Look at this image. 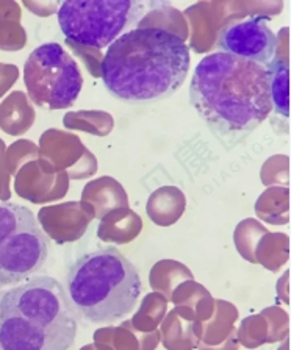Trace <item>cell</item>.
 Masks as SVG:
<instances>
[{
  "label": "cell",
  "mask_w": 291,
  "mask_h": 350,
  "mask_svg": "<svg viewBox=\"0 0 291 350\" xmlns=\"http://www.w3.org/2000/svg\"><path fill=\"white\" fill-rule=\"evenodd\" d=\"M142 10L135 0H68L60 5L58 24L68 42L103 49L136 24Z\"/></svg>",
  "instance_id": "cell-6"
},
{
  "label": "cell",
  "mask_w": 291,
  "mask_h": 350,
  "mask_svg": "<svg viewBox=\"0 0 291 350\" xmlns=\"http://www.w3.org/2000/svg\"><path fill=\"white\" fill-rule=\"evenodd\" d=\"M30 100L47 109H64L79 98L84 77L74 58L57 42L36 47L24 66Z\"/></svg>",
  "instance_id": "cell-7"
},
{
  "label": "cell",
  "mask_w": 291,
  "mask_h": 350,
  "mask_svg": "<svg viewBox=\"0 0 291 350\" xmlns=\"http://www.w3.org/2000/svg\"><path fill=\"white\" fill-rule=\"evenodd\" d=\"M190 102L213 135L232 149L273 111L270 74L232 55H207L194 69Z\"/></svg>",
  "instance_id": "cell-1"
},
{
  "label": "cell",
  "mask_w": 291,
  "mask_h": 350,
  "mask_svg": "<svg viewBox=\"0 0 291 350\" xmlns=\"http://www.w3.org/2000/svg\"><path fill=\"white\" fill-rule=\"evenodd\" d=\"M277 36L268 27L266 16H251L224 27L218 35L219 52L268 68L276 58Z\"/></svg>",
  "instance_id": "cell-8"
},
{
  "label": "cell",
  "mask_w": 291,
  "mask_h": 350,
  "mask_svg": "<svg viewBox=\"0 0 291 350\" xmlns=\"http://www.w3.org/2000/svg\"><path fill=\"white\" fill-rule=\"evenodd\" d=\"M136 267L116 247L90 252L68 272V299L75 313L102 324L127 316L141 294Z\"/></svg>",
  "instance_id": "cell-4"
},
{
  "label": "cell",
  "mask_w": 291,
  "mask_h": 350,
  "mask_svg": "<svg viewBox=\"0 0 291 350\" xmlns=\"http://www.w3.org/2000/svg\"><path fill=\"white\" fill-rule=\"evenodd\" d=\"M75 335L68 294L52 277H33L0 299V350H69Z\"/></svg>",
  "instance_id": "cell-3"
},
{
  "label": "cell",
  "mask_w": 291,
  "mask_h": 350,
  "mask_svg": "<svg viewBox=\"0 0 291 350\" xmlns=\"http://www.w3.org/2000/svg\"><path fill=\"white\" fill-rule=\"evenodd\" d=\"M270 74V92L274 111L279 116H290V66L283 59H274L268 66Z\"/></svg>",
  "instance_id": "cell-9"
},
{
  "label": "cell",
  "mask_w": 291,
  "mask_h": 350,
  "mask_svg": "<svg viewBox=\"0 0 291 350\" xmlns=\"http://www.w3.org/2000/svg\"><path fill=\"white\" fill-rule=\"evenodd\" d=\"M47 256L49 239L30 208L0 204V289L30 280Z\"/></svg>",
  "instance_id": "cell-5"
},
{
  "label": "cell",
  "mask_w": 291,
  "mask_h": 350,
  "mask_svg": "<svg viewBox=\"0 0 291 350\" xmlns=\"http://www.w3.org/2000/svg\"><path fill=\"white\" fill-rule=\"evenodd\" d=\"M188 70V46L179 35L158 27H140L121 35L110 44L101 64L107 91L131 105L173 96Z\"/></svg>",
  "instance_id": "cell-2"
}]
</instances>
